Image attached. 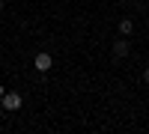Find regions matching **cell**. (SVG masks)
<instances>
[{
    "mask_svg": "<svg viewBox=\"0 0 149 134\" xmlns=\"http://www.w3.org/2000/svg\"><path fill=\"white\" fill-rule=\"evenodd\" d=\"M131 54V42H128V36H119V39L113 42V57L122 60V57H128Z\"/></svg>",
    "mask_w": 149,
    "mask_h": 134,
    "instance_id": "7a4b0ae2",
    "label": "cell"
},
{
    "mask_svg": "<svg viewBox=\"0 0 149 134\" xmlns=\"http://www.w3.org/2000/svg\"><path fill=\"white\" fill-rule=\"evenodd\" d=\"M119 33H122V36H131V33H134V21H131V18H122V21H119Z\"/></svg>",
    "mask_w": 149,
    "mask_h": 134,
    "instance_id": "277c9868",
    "label": "cell"
},
{
    "mask_svg": "<svg viewBox=\"0 0 149 134\" xmlns=\"http://www.w3.org/2000/svg\"><path fill=\"white\" fill-rule=\"evenodd\" d=\"M0 12H3V0H0Z\"/></svg>",
    "mask_w": 149,
    "mask_h": 134,
    "instance_id": "52a82bcc",
    "label": "cell"
},
{
    "mask_svg": "<svg viewBox=\"0 0 149 134\" xmlns=\"http://www.w3.org/2000/svg\"><path fill=\"white\" fill-rule=\"evenodd\" d=\"M33 66H36V72H48V69L54 66V57L48 54V51H39V54H36V60H33Z\"/></svg>",
    "mask_w": 149,
    "mask_h": 134,
    "instance_id": "3957f363",
    "label": "cell"
},
{
    "mask_svg": "<svg viewBox=\"0 0 149 134\" xmlns=\"http://www.w3.org/2000/svg\"><path fill=\"white\" fill-rule=\"evenodd\" d=\"M3 95H6V87H3V83H0V99H3Z\"/></svg>",
    "mask_w": 149,
    "mask_h": 134,
    "instance_id": "8992f818",
    "label": "cell"
},
{
    "mask_svg": "<svg viewBox=\"0 0 149 134\" xmlns=\"http://www.w3.org/2000/svg\"><path fill=\"white\" fill-rule=\"evenodd\" d=\"M143 81H146V83H149V69H143Z\"/></svg>",
    "mask_w": 149,
    "mask_h": 134,
    "instance_id": "5b68a950",
    "label": "cell"
},
{
    "mask_svg": "<svg viewBox=\"0 0 149 134\" xmlns=\"http://www.w3.org/2000/svg\"><path fill=\"white\" fill-rule=\"evenodd\" d=\"M0 104H3V110H21V104H24V99H21V92H15V90H6V95L0 99Z\"/></svg>",
    "mask_w": 149,
    "mask_h": 134,
    "instance_id": "6da1fadb",
    "label": "cell"
}]
</instances>
